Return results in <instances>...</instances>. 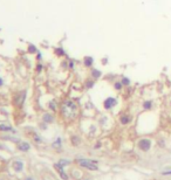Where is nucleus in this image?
<instances>
[{
	"label": "nucleus",
	"instance_id": "9b49d317",
	"mask_svg": "<svg viewBox=\"0 0 171 180\" xmlns=\"http://www.w3.org/2000/svg\"><path fill=\"white\" fill-rule=\"evenodd\" d=\"M130 120H131V119H130V117H129L128 115H123V116L121 117V123H122V124H128Z\"/></svg>",
	"mask_w": 171,
	"mask_h": 180
},
{
	"label": "nucleus",
	"instance_id": "6e6552de",
	"mask_svg": "<svg viewBox=\"0 0 171 180\" xmlns=\"http://www.w3.org/2000/svg\"><path fill=\"white\" fill-rule=\"evenodd\" d=\"M93 63H94L93 58H90V56L84 58V66H86V67H92V66H93Z\"/></svg>",
	"mask_w": 171,
	"mask_h": 180
},
{
	"label": "nucleus",
	"instance_id": "39448f33",
	"mask_svg": "<svg viewBox=\"0 0 171 180\" xmlns=\"http://www.w3.org/2000/svg\"><path fill=\"white\" fill-rule=\"evenodd\" d=\"M25 98H26V91H21L19 95H16V97H15V104L19 105V106L22 105Z\"/></svg>",
	"mask_w": 171,
	"mask_h": 180
},
{
	"label": "nucleus",
	"instance_id": "423d86ee",
	"mask_svg": "<svg viewBox=\"0 0 171 180\" xmlns=\"http://www.w3.org/2000/svg\"><path fill=\"white\" fill-rule=\"evenodd\" d=\"M54 167H55V168H56V170L59 171V173H60V177H61V178H62L63 180H67V179H68V175L66 174V172L63 171L62 166H61V165H60L59 163H58V164H54Z\"/></svg>",
	"mask_w": 171,
	"mask_h": 180
},
{
	"label": "nucleus",
	"instance_id": "412c9836",
	"mask_svg": "<svg viewBox=\"0 0 171 180\" xmlns=\"http://www.w3.org/2000/svg\"><path fill=\"white\" fill-rule=\"evenodd\" d=\"M55 146H60V139L56 140V144H55Z\"/></svg>",
	"mask_w": 171,
	"mask_h": 180
},
{
	"label": "nucleus",
	"instance_id": "2eb2a0df",
	"mask_svg": "<svg viewBox=\"0 0 171 180\" xmlns=\"http://www.w3.org/2000/svg\"><path fill=\"white\" fill-rule=\"evenodd\" d=\"M43 120H46V122L50 123V122H53V117L50 116V115H48V114H46V115L43 116Z\"/></svg>",
	"mask_w": 171,
	"mask_h": 180
},
{
	"label": "nucleus",
	"instance_id": "6ab92c4d",
	"mask_svg": "<svg viewBox=\"0 0 171 180\" xmlns=\"http://www.w3.org/2000/svg\"><path fill=\"white\" fill-rule=\"evenodd\" d=\"M88 83H87V88H92L93 85H94V82L93 81H87Z\"/></svg>",
	"mask_w": 171,
	"mask_h": 180
},
{
	"label": "nucleus",
	"instance_id": "5701e85b",
	"mask_svg": "<svg viewBox=\"0 0 171 180\" xmlns=\"http://www.w3.org/2000/svg\"><path fill=\"white\" fill-rule=\"evenodd\" d=\"M0 85H3V80L0 78Z\"/></svg>",
	"mask_w": 171,
	"mask_h": 180
},
{
	"label": "nucleus",
	"instance_id": "ddd939ff",
	"mask_svg": "<svg viewBox=\"0 0 171 180\" xmlns=\"http://www.w3.org/2000/svg\"><path fill=\"white\" fill-rule=\"evenodd\" d=\"M121 82H122V84H123L124 87H128V85H130V83H131L130 80H129L128 77H124V76L121 78Z\"/></svg>",
	"mask_w": 171,
	"mask_h": 180
},
{
	"label": "nucleus",
	"instance_id": "dca6fc26",
	"mask_svg": "<svg viewBox=\"0 0 171 180\" xmlns=\"http://www.w3.org/2000/svg\"><path fill=\"white\" fill-rule=\"evenodd\" d=\"M0 130L1 131H12L11 127H6V125H0Z\"/></svg>",
	"mask_w": 171,
	"mask_h": 180
},
{
	"label": "nucleus",
	"instance_id": "4be33fe9",
	"mask_svg": "<svg viewBox=\"0 0 171 180\" xmlns=\"http://www.w3.org/2000/svg\"><path fill=\"white\" fill-rule=\"evenodd\" d=\"M26 180H34V179H33V178H31V177H29V178H26Z\"/></svg>",
	"mask_w": 171,
	"mask_h": 180
},
{
	"label": "nucleus",
	"instance_id": "f03ea898",
	"mask_svg": "<svg viewBox=\"0 0 171 180\" xmlns=\"http://www.w3.org/2000/svg\"><path fill=\"white\" fill-rule=\"evenodd\" d=\"M77 164L84 168H88L92 171L97 170V165H96V161L89 160V159H77Z\"/></svg>",
	"mask_w": 171,
	"mask_h": 180
},
{
	"label": "nucleus",
	"instance_id": "f257e3e1",
	"mask_svg": "<svg viewBox=\"0 0 171 180\" xmlns=\"http://www.w3.org/2000/svg\"><path fill=\"white\" fill-rule=\"evenodd\" d=\"M79 109H77V105L74 101L71 99H67L62 103L61 105V114L64 118L67 119H74L77 116Z\"/></svg>",
	"mask_w": 171,
	"mask_h": 180
},
{
	"label": "nucleus",
	"instance_id": "0eeeda50",
	"mask_svg": "<svg viewBox=\"0 0 171 180\" xmlns=\"http://www.w3.org/2000/svg\"><path fill=\"white\" fill-rule=\"evenodd\" d=\"M13 167H14V170H15L16 172H20V171H22V168H24V164L21 163V161H15L14 165H13Z\"/></svg>",
	"mask_w": 171,
	"mask_h": 180
},
{
	"label": "nucleus",
	"instance_id": "aec40b11",
	"mask_svg": "<svg viewBox=\"0 0 171 180\" xmlns=\"http://www.w3.org/2000/svg\"><path fill=\"white\" fill-rule=\"evenodd\" d=\"M162 174H163V175H169V174H171V171H166V172H162Z\"/></svg>",
	"mask_w": 171,
	"mask_h": 180
},
{
	"label": "nucleus",
	"instance_id": "7ed1b4c3",
	"mask_svg": "<svg viewBox=\"0 0 171 180\" xmlns=\"http://www.w3.org/2000/svg\"><path fill=\"white\" fill-rule=\"evenodd\" d=\"M150 146H151V141H150L149 139L143 138V139H141V140L138 141V148H140L141 150H143V151H148V150L150 149Z\"/></svg>",
	"mask_w": 171,
	"mask_h": 180
},
{
	"label": "nucleus",
	"instance_id": "f3484780",
	"mask_svg": "<svg viewBox=\"0 0 171 180\" xmlns=\"http://www.w3.org/2000/svg\"><path fill=\"white\" fill-rule=\"evenodd\" d=\"M59 164L63 167V166H66V165L69 164V161H68V160H60V161H59Z\"/></svg>",
	"mask_w": 171,
	"mask_h": 180
},
{
	"label": "nucleus",
	"instance_id": "9d476101",
	"mask_svg": "<svg viewBox=\"0 0 171 180\" xmlns=\"http://www.w3.org/2000/svg\"><path fill=\"white\" fill-rule=\"evenodd\" d=\"M151 106H152V101H145L144 103H143V108L145 110H149V109H151Z\"/></svg>",
	"mask_w": 171,
	"mask_h": 180
},
{
	"label": "nucleus",
	"instance_id": "4468645a",
	"mask_svg": "<svg viewBox=\"0 0 171 180\" xmlns=\"http://www.w3.org/2000/svg\"><path fill=\"white\" fill-rule=\"evenodd\" d=\"M122 87H123V84H122L121 81H117V82H115V84H114V88H115L116 90H121Z\"/></svg>",
	"mask_w": 171,
	"mask_h": 180
},
{
	"label": "nucleus",
	"instance_id": "a211bd4d",
	"mask_svg": "<svg viewBox=\"0 0 171 180\" xmlns=\"http://www.w3.org/2000/svg\"><path fill=\"white\" fill-rule=\"evenodd\" d=\"M49 108H50L52 110H55V109H56V104H55V102H53V101L50 102V103H49Z\"/></svg>",
	"mask_w": 171,
	"mask_h": 180
},
{
	"label": "nucleus",
	"instance_id": "f8f14e48",
	"mask_svg": "<svg viewBox=\"0 0 171 180\" xmlns=\"http://www.w3.org/2000/svg\"><path fill=\"white\" fill-rule=\"evenodd\" d=\"M92 75H93L94 78H98V77L101 76V71L97 70V69H93V70H92Z\"/></svg>",
	"mask_w": 171,
	"mask_h": 180
},
{
	"label": "nucleus",
	"instance_id": "1a4fd4ad",
	"mask_svg": "<svg viewBox=\"0 0 171 180\" xmlns=\"http://www.w3.org/2000/svg\"><path fill=\"white\" fill-rule=\"evenodd\" d=\"M18 148L21 151H28L29 150V144H27V143H20L19 145H18Z\"/></svg>",
	"mask_w": 171,
	"mask_h": 180
},
{
	"label": "nucleus",
	"instance_id": "20e7f679",
	"mask_svg": "<svg viewBox=\"0 0 171 180\" xmlns=\"http://www.w3.org/2000/svg\"><path fill=\"white\" fill-rule=\"evenodd\" d=\"M117 104V101H116V98H114V97H108L106 101H105V103H103V106L106 108L107 110H109V109H111L113 106H115Z\"/></svg>",
	"mask_w": 171,
	"mask_h": 180
}]
</instances>
